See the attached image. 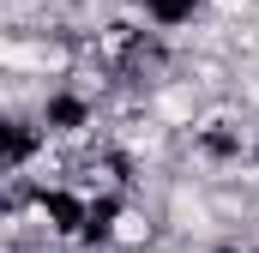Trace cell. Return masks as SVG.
<instances>
[{
    "mask_svg": "<svg viewBox=\"0 0 259 253\" xmlns=\"http://www.w3.org/2000/svg\"><path fill=\"white\" fill-rule=\"evenodd\" d=\"M205 12L223 24H241V18H259V0H205Z\"/></svg>",
    "mask_w": 259,
    "mask_h": 253,
    "instance_id": "obj_1",
    "label": "cell"
}]
</instances>
